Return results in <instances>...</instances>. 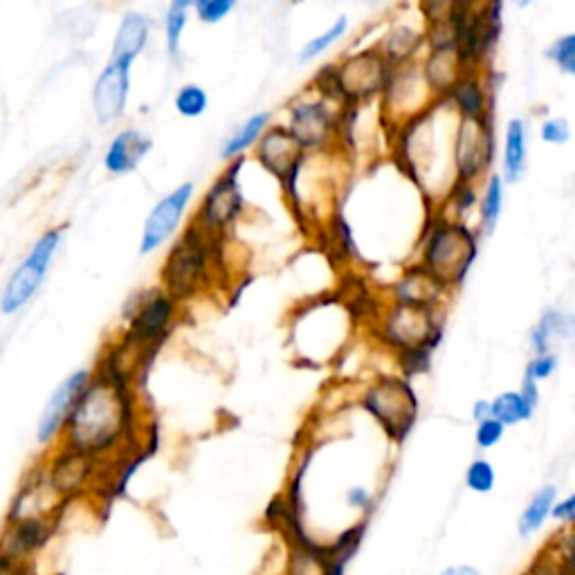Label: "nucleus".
Returning <instances> with one entry per match:
<instances>
[{"mask_svg": "<svg viewBox=\"0 0 575 575\" xmlns=\"http://www.w3.org/2000/svg\"><path fill=\"white\" fill-rule=\"evenodd\" d=\"M335 66V81L340 90L342 106H362L382 97L391 79L394 66L385 59L380 48H364L346 54Z\"/></svg>", "mask_w": 575, "mask_h": 575, "instance_id": "obj_10", "label": "nucleus"}, {"mask_svg": "<svg viewBox=\"0 0 575 575\" xmlns=\"http://www.w3.org/2000/svg\"><path fill=\"white\" fill-rule=\"evenodd\" d=\"M131 70V63L111 59L97 75L93 93H90V104H93L95 120L102 126L120 122L126 115L131 99Z\"/></svg>", "mask_w": 575, "mask_h": 575, "instance_id": "obj_16", "label": "nucleus"}, {"mask_svg": "<svg viewBox=\"0 0 575 575\" xmlns=\"http://www.w3.org/2000/svg\"><path fill=\"white\" fill-rule=\"evenodd\" d=\"M540 140L551 146H564L571 140V124L564 117H549L540 124Z\"/></svg>", "mask_w": 575, "mask_h": 575, "instance_id": "obj_37", "label": "nucleus"}, {"mask_svg": "<svg viewBox=\"0 0 575 575\" xmlns=\"http://www.w3.org/2000/svg\"><path fill=\"white\" fill-rule=\"evenodd\" d=\"M546 59H549L562 75L575 77V32L558 36V39L549 45V50H546Z\"/></svg>", "mask_w": 575, "mask_h": 575, "instance_id": "obj_32", "label": "nucleus"}, {"mask_svg": "<svg viewBox=\"0 0 575 575\" xmlns=\"http://www.w3.org/2000/svg\"><path fill=\"white\" fill-rule=\"evenodd\" d=\"M239 7V0H194L191 12L203 25H218Z\"/></svg>", "mask_w": 575, "mask_h": 575, "instance_id": "obj_34", "label": "nucleus"}, {"mask_svg": "<svg viewBox=\"0 0 575 575\" xmlns=\"http://www.w3.org/2000/svg\"><path fill=\"white\" fill-rule=\"evenodd\" d=\"M459 120H479L492 115V86L486 68H468L445 99Z\"/></svg>", "mask_w": 575, "mask_h": 575, "instance_id": "obj_17", "label": "nucleus"}, {"mask_svg": "<svg viewBox=\"0 0 575 575\" xmlns=\"http://www.w3.org/2000/svg\"><path fill=\"white\" fill-rule=\"evenodd\" d=\"M151 18L138 12V9H131L122 16L120 25L115 30L113 48H111V59L133 63L140 59V54L146 50V45L151 41Z\"/></svg>", "mask_w": 575, "mask_h": 575, "instance_id": "obj_21", "label": "nucleus"}, {"mask_svg": "<svg viewBox=\"0 0 575 575\" xmlns=\"http://www.w3.org/2000/svg\"><path fill=\"white\" fill-rule=\"evenodd\" d=\"M173 108L185 120H198L209 108V95L200 84H182L173 95Z\"/></svg>", "mask_w": 575, "mask_h": 575, "instance_id": "obj_30", "label": "nucleus"}, {"mask_svg": "<svg viewBox=\"0 0 575 575\" xmlns=\"http://www.w3.org/2000/svg\"><path fill=\"white\" fill-rule=\"evenodd\" d=\"M376 340L396 355L403 376L430 369L432 353L443 340V310L389 301L373 326Z\"/></svg>", "mask_w": 575, "mask_h": 575, "instance_id": "obj_3", "label": "nucleus"}, {"mask_svg": "<svg viewBox=\"0 0 575 575\" xmlns=\"http://www.w3.org/2000/svg\"><path fill=\"white\" fill-rule=\"evenodd\" d=\"M191 7L169 3L167 12H164V48L171 57H178L182 48V36L189 25Z\"/></svg>", "mask_w": 575, "mask_h": 575, "instance_id": "obj_31", "label": "nucleus"}, {"mask_svg": "<svg viewBox=\"0 0 575 575\" xmlns=\"http://www.w3.org/2000/svg\"><path fill=\"white\" fill-rule=\"evenodd\" d=\"M225 270V236H214L189 223L164 257L160 286L185 306L205 295Z\"/></svg>", "mask_w": 575, "mask_h": 575, "instance_id": "obj_2", "label": "nucleus"}, {"mask_svg": "<svg viewBox=\"0 0 575 575\" xmlns=\"http://www.w3.org/2000/svg\"><path fill=\"white\" fill-rule=\"evenodd\" d=\"M196 185L194 182H182L169 194H164L158 203L151 207L149 216L144 218L142 236H140V254H149L164 248L185 223L191 200H194Z\"/></svg>", "mask_w": 575, "mask_h": 575, "instance_id": "obj_14", "label": "nucleus"}, {"mask_svg": "<svg viewBox=\"0 0 575 575\" xmlns=\"http://www.w3.org/2000/svg\"><path fill=\"white\" fill-rule=\"evenodd\" d=\"M63 232H66L63 227H50L27 250L23 261L14 268L12 277L7 279L3 295H0V315L14 317L36 297L61 250Z\"/></svg>", "mask_w": 575, "mask_h": 575, "instance_id": "obj_7", "label": "nucleus"}, {"mask_svg": "<svg viewBox=\"0 0 575 575\" xmlns=\"http://www.w3.org/2000/svg\"><path fill=\"white\" fill-rule=\"evenodd\" d=\"M360 407L389 441L403 443L416 427L421 403L407 376H378L360 394Z\"/></svg>", "mask_w": 575, "mask_h": 575, "instance_id": "obj_6", "label": "nucleus"}, {"mask_svg": "<svg viewBox=\"0 0 575 575\" xmlns=\"http://www.w3.org/2000/svg\"><path fill=\"white\" fill-rule=\"evenodd\" d=\"M504 198H506V182L501 173L492 171L490 176L483 180V189L479 194V225L477 230L481 236H492L504 214Z\"/></svg>", "mask_w": 575, "mask_h": 575, "instance_id": "obj_26", "label": "nucleus"}, {"mask_svg": "<svg viewBox=\"0 0 575 575\" xmlns=\"http://www.w3.org/2000/svg\"><path fill=\"white\" fill-rule=\"evenodd\" d=\"M508 427L504 423H499L495 416L483 418L477 423V430H474V443H477L479 450H492L501 441H504Z\"/></svg>", "mask_w": 575, "mask_h": 575, "instance_id": "obj_36", "label": "nucleus"}, {"mask_svg": "<svg viewBox=\"0 0 575 575\" xmlns=\"http://www.w3.org/2000/svg\"><path fill=\"white\" fill-rule=\"evenodd\" d=\"M180 310L182 306L162 286L138 292L124 306V326L117 342L138 360L142 369L149 367L153 355L176 328Z\"/></svg>", "mask_w": 575, "mask_h": 575, "instance_id": "obj_5", "label": "nucleus"}, {"mask_svg": "<svg viewBox=\"0 0 575 575\" xmlns=\"http://www.w3.org/2000/svg\"><path fill=\"white\" fill-rule=\"evenodd\" d=\"M140 364L117 340L102 353L88 387L72 412L59 445L70 447L108 468L126 456L155 452L144 430L138 396Z\"/></svg>", "mask_w": 575, "mask_h": 575, "instance_id": "obj_1", "label": "nucleus"}, {"mask_svg": "<svg viewBox=\"0 0 575 575\" xmlns=\"http://www.w3.org/2000/svg\"><path fill=\"white\" fill-rule=\"evenodd\" d=\"M490 416V400H477V403L472 405V418L474 423L483 421V418Z\"/></svg>", "mask_w": 575, "mask_h": 575, "instance_id": "obj_41", "label": "nucleus"}, {"mask_svg": "<svg viewBox=\"0 0 575 575\" xmlns=\"http://www.w3.org/2000/svg\"><path fill=\"white\" fill-rule=\"evenodd\" d=\"M153 151V140L140 129H122L104 151V169L111 176H129Z\"/></svg>", "mask_w": 575, "mask_h": 575, "instance_id": "obj_19", "label": "nucleus"}, {"mask_svg": "<svg viewBox=\"0 0 575 575\" xmlns=\"http://www.w3.org/2000/svg\"><path fill=\"white\" fill-rule=\"evenodd\" d=\"M517 391H519V394H522V398L526 400V405L531 407L533 412H537V407H540V400H542L540 385H537V380L524 376V378H522V387H519Z\"/></svg>", "mask_w": 575, "mask_h": 575, "instance_id": "obj_40", "label": "nucleus"}, {"mask_svg": "<svg viewBox=\"0 0 575 575\" xmlns=\"http://www.w3.org/2000/svg\"><path fill=\"white\" fill-rule=\"evenodd\" d=\"M447 295H452V292L445 290L430 272H425L418 263H412L389 288V301L436 310H443Z\"/></svg>", "mask_w": 575, "mask_h": 575, "instance_id": "obj_18", "label": "nucleus"}, {"mask_svg": "<svg viewBox=\"0 0 575 575\" xmlns=\"http://www.w3.org/2000/svg\"><path fill=\"white\" fill-rule=\"evenodd\" d=\"M555 522L564 524V526H575V492L567 495L564 499H558L553 506V515Z\"/></svg>", "mask_w": 575, "mask_h": 575, "instance_id": "obj_39", "label": "nucleus"}, {"mask_svg": "<svg viewBox=\"0 0 575 575\" xmlns=\"http://www.w3.org/2000/svg\"><path fill=\"white\" fill-rule=\"evenodd\" d=\"M254 160L266 169L272 178L279 180L286 198H297V185L308 162V153L292 138L286 124H270L261 140L254 146Z\"/></svg>", "mask_w": 575, "mask_h": 575, "instance_id": "obj_12", "label": "nucleus"}, {"mask_svg": "<svg viewBox=\"0 0 575 575\" xmlns=\"http://www.w3.org/2000/svg\"><path fill=\"white\" fill-rule=\"evenodd\" d=\"M441 575H481L477 569L470 567V564H452L441 571Z\"/></svg>", "mask_w": 575, "mask_h": 575, "instance_id": "obj_42", "label": "nucleus"}, {"mask_svg": "<svg viewBox=\"0 0 575 575\" xmlns=\"http://www.w3.org/2000/svg\"><path fill=\"white\" fill-rule=\"evenodd\" d=\"M245 158L225 162V169L209 185L200 198L191 223L214 236H227L245 214V194L241 187V171Z\"/></svg>", "mask_w": 575, "mask_h": 575, "instance_id": "obj_8", "label": "nucleus"}, {"mask_svg": "<svg viewBox=\"0 0 575 575\" xmlns=\"http://www.w3.org/2000/svg\"><path fill=\"white\" fill-rule=\"evenodd\" d=\"M510 3H513L517 9H526V7H531L535 0H510Z\"/></svg>", "mask_w": 575, "mask_h": 575, "instance_id": "obj_43", "label": "nucleus"}, {"mask_svg": "<svg viewBox=\"0 0 575 575\" xmlns=\"http://www.w3.org/2000/svg\"><path fill=\"white\" fill-rule=\"evenodd\" d=\"M90 378H93V369H79L72 371L70 376L63 378L45 403L43 412L36 421V443L41 447H54L59 445L61 434L66 430L72 412L79 403L81 394L88 387Z\"/></svg>", "mask_w": 575, "mask_h": 575, "instance_id": "obj_15", "label": "nucleus"}, {"mask_svg": "<svg viewBox=\"0 0 575 575\" xmlns=\"http://www.w3.org/2000/svg\"><path fill=\"white\" fill-rule=\"evenodd\" d=\"M479 239L477 227L441 212L425 225L416 263L430 272L445 290L454 292L465 284L472 266L477 263Z\"/></svg>", "mask_w": 575, "mask_h": 575, "instance_id": "obj_4", "label": "nucleus"}, {"mask_svg": "<svg viewBox=\"0 0 575 575\" xmlns=\"http://www.w3.org/2000/svg\"><path fill=\"white\" fill-rule=\"evenodd\" d=\"M342 111L324 97H301L288 108L286 129L306 153L331 151L342 135Z\"/></svg>", "mask_w": 575, "mask_h": 575, "instance_id": "obj_11", "label": "nucleus"}, {"mask_svg": "<svg viewBox=\"0 0 575 575\" xmlns=\"http://www.w3.org/2000/svg\"><path fill=\"white\" fill-rule=\"evenodd\" d=\"M533 409L526 405L519 391H504L490 400V416H495L499 423L506 427H515L519 423H526L533 418Z\"/></svg>", "mask_w": 575, "mask_h": 575, "instance_id": "obj_28", "label": "nucleus"}, {"mask_svg": "<svg viewBox=\"0 0 575 575\" xmlns=\"http://www.w3.org/2000/svg\"><path fill=\"white\" fill-rule=\"evenodd\" d=\"M270 120H272V115L268 111H261V113L250 115L243 124L236 126L230 138L221 144V151H218L221 160L232 162L236 158H245V153L257 146L261 135L266 133V129L272 124Z\"/></svg>", "mask_w": 575, "mask_h": 575, "instance_id": "obj_25", "label": "nucleus"}, {"mask_svg": "<svg viewBox=\"0 0 575 575\" xmlns=\"http://www.w3.org/2000/svg\"><path fill=\"white\" fill-rule=\"evenodd\" d=\"M555 501H558V488H555L553 483H546V486L537 490L531 497V501L524 506L522 513H519V519H517L519 535L531 537L540 531V528L551 519Z\"/></svg>", "mask_w": 575, "mask_h": 575, "instance_id": "obj_27", "label": "nucleus"}, {"mask_svg": "<svg viewBox=\"0 0 575 575\" xmlns=\"http://www.w3.org/2000/svg\"><path fill=\"white\" fill-rule=\"evenodd\" d=\"M560 369V355L555 351H546V353H533V358L528 360L524 376L533 378L537 382L553 378L555 373Z\"/></svg>", "mask_w": 575, "mask_h": 575, "instance_id": "obj_35", "label": "nucleus"}, {"mask_svg": "<svg viewBox=\"0 0 575 575\" xmlns=\"http://www.w3.org/2000/svg\"><path fill=\"white\" fill-rule=\"evenodd\" d=\"M344 504L349 506L351 510H355V513L369 515L371 508H373V492L367 486H362V483H355V486L346 490Z\"/></svg>", "mask_w": 575, "mask_h": 575, "instance_id": "obj_38", "label": "nucleus"}, {"mask_svg": "<svg viewBox=\"0 0 575 575\" xmlns=\"http://www.w3.org/2000/svg\"><path fill=\"white\" fill-rule=\"evenodd\" d=\"M555 340H575V315L562 313L558 308H546L531 328L528 344L533 353H546L553 351L551 346Z\"/></svg>", "mask_w": 575, "mask_h": 575, "instance_id": "obj_24", "label": "nucleus"}, {"mask_svg": "<svg viewBox=\"0 0 575 575\" xmlns=\"http://www.w3.org/2000/svg\"><path fill=\"white\" fill-rule=\"evenodd\" d=\"M378 48L394 68L409 66V63H416L423 48H427V32L425 27L423 30H416V27L407 23L391 25L378 43Z\"/></svg>", "mask_w": 575, "mask_h": 575, "instance_id": "obj_23", "label": "nucleus"}, {"mask_svg": "<svg viewBox=\"0 0 575 575\" xmlns=\"http://www.w3.org/2000/svg\"><path fill=\"white\" fill-rule=\"evenodd\" d=\"M495 483H497L495 465L488 459H474L468 465V470H465V486H468V490L477 492V495H488V492L495 490Z\"/></svg>", "mask_w": 575, "mask_h": 575, "instance_id": "obj_33", "label": "nucleus"}, {"mask_svg": "<svg viewBox=\"0 0 575 575\" xmlns=\"http://www.w3.org/2000/svg\"><path fill=\"white\" fill-rule=\"evenodd\" d=\"M468 70L463 66L459 52L454 50V45H434L427 48V57L421 63V72L427 88L434 95V99H447L450 90L454 88L456 81Z\"/></svg>", "mask_w": 575, "mask_h": 575, "instance_id": "obj_20", "label": "nucleus"}, {"mask_svg": "<svg viewBox=\"0 0 575 575\" xmlns=\"http://www.w3.org/2000/svg\"><path fill=\"white\" fill-rule=\"evenodd\" d=\"M102 470L104 468L97 461L63 445H54L50 459L43 465L45 481L63 504H70V501L99 486Z\"/></svg>", "mask_w": 575, "mask_h": 575, "instance_id": "obj_13", "label": "nucleus"}, {"mask_svg": "<svg viewBox=\"0 0 575 575\" xmlns=\"http://www.w3.org/2000/svg\"><path fill=\"white\" fill-rule=\"evenodd\" d=\"M349 27H351V21H349V16H337L335 21L326 27V30L322 34H317L313 36V39H308L304 43V48L299 50V61L301 63H310V61H315L322 57V54H326L328 50L333 48L335 43H340L346 34H349Z\"/></svg>", "mask_w": 575, "mask_h": 575, "instance_id": "obj_29", "label": "nucleus"}, {"mask_svg": "<svg viewBox=\"0 0 575 575\" xmlns=\"http://www.w3.org/2000/svg\"><path fill=\"white\" fill-rule=\"evenodd\" d=\"M497 158V133L492 115L479 120H459L452 140L454 182L479 185L486 180Z\"/></svg>", "mask_w": 575, "mask_h": 575, "instance_id": "obj_9", "label": "nucleus"}, {"mask_svg": "<svg viewBox=\"0 0 575 575\" xmlns=\"http://www.w3.org/2000/svg\"><path fill=\"white\" fill-rule=\"evenodd\" d=\"M528 169V126L522 117H513L506 124L504 142H501V178L506 185H515V182L526 176Z\"/></svg>", "mask_w": 575, "mask_h": 575, "instance_id": "obj_22", "label": "nucleus"}, {"mask_svg": "<svg viewBox=\"0 0 575 575\" xmlns=\"http://www.w3.org/2000/svg\"><path fill=\"white\" fill-rule=\"evenodd\" d=\"M169 3H176V5H185V7H191V3H194V0H169Z\"/></svg>", "mask_w": 575, "mask_h": 575, "instance_id": "obj_44", "label": "nucleus"}]
</instances>
